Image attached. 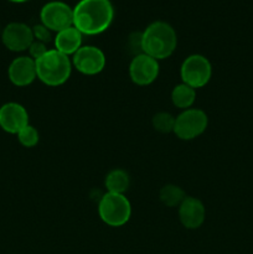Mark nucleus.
I'll use <instances>...</instances> for the list:
<instances>
[{"label":"nucleus","mask_w":253,"mask_h":254,"mask_svg":"<svg viewBox=\"0 0 253 254\" xmlns=\"http://www.w3.org/2000/svg\"><path fill=\"white\" fill-rule=\"evenodd\" d=\"M113 19L114 7L111 0H79L73 7V26L87 36L108 30Z\"/></svg>","instance_id":"nucleus-1"},{"label":"nucleus","mask_w":253,"mask_h":254,"mask_svg":"<svg viewBox=\"0 0 253 254\" xmlns=\"http://www.w3.org/2000/svg\"><path fill=\"white\" fill-rule=\"evenodd\" d=\"M178 47V35L169 22L156 20L141 32V52L156 61L169 59Z\"/></svg>","instance_id":"nucleus-2"},{"label":"nucleus","mask_w":253,"mask_h":254,"mask_svg":"<svg viewBox=\"0 0 253 254\" xmlns=\"http://www.w3.org/2000/svg\"><path fill=\"white\" fill-rule=\"evenodd\" d=\"M37 79L49 87H59L66 83L72 73L71 57L50 49L41 59L36 60Z\"/></svg>","instance_id":"nucleus-3"},{"label":"nucleus","mask_w":253,"mask_h":254,"mask_svg":"<svg viewBox=\"0 0 253 254\" xmlns=\"http://www.w3.org/2000/svg\"><path fill=\"white\" fill-rule=\"evenodd\" d=\"M98 215L109 227H122L131 217V205L126 195L106 192L98 202Z\"/></svg>","instance_id":"nucleus-4"},{"label":"nucleus","mask_w":253,"mask_h":254,"mask_svg":"<svg viewBox=\"0 0 253 254\" xmlns=\"http://www.w3.org/2000/svg\"><path fill=\"white\" fill-rule=\"evenodd\" d=\"M181 82L193 89L202 88L212 77V64L210 60L200 54H192L186 57L180 66Z\"/></svg>","instance_id":"nucleus-5"},{"label":"nucleus","mask_w":253,"mask_h":254,"mask_svg":"<svg viewBox=\"0 0 253 254\" xmlns=\"http://www.w3.org/2000/svg\"><path fill=\"white\" fill-rule=\"evenodd\" d=\"M208 127V117L205 111L200 108H189L181 111L176 117L174 131L180 140H193L206 131Z\"/></svg>","instance_id":"nucleus-6"},{"label":"nucleus","mask_w":253,"mask_h":254,"mask_svg":"<svg viewBox=\"0 0 253 254\" xmlns=\"http://www.w3.org/2000/svg\"><path fill=\"white\" fill-rule=\"evenodd\" d=\"M40 21L52 32L73 26V7L63 1H49L41 7Z\"/></svg>","instance_id":"nucleus-7"},{"label":"nucleus","mask_w":253,"mask_h":254,"mask_svg":"<svg viewBox=\"0 0 253 254\" xmlns=\"http://www.w3.org/2000/svg\"><path fill=\"white\" fill-rule=\"evenodd\" d=\"M72 66L84 76H96L101 73L107 64L104 52L99 47L83 45L71 57Z\"/></svg>","instance_id":"nucleus-8"},{"label":"nucleus","mask_w":253,"mask_h":254,"mask_svg":"<svg viewBox=\"0 0 253 254\" xmlns=\"http://www.w3.org/2000/svg\"><path fill=\"white\" fill-rule=\"evenodd\" d=\"M160 72L159 61L145 54H136L129 64V77L136 86H149L156 81Z\"/></svg>","instance_id":"nucleus-9"},{"label":"nucleus","mask_w":253,"mask_h":254,"mask_svg":"<svg viewBox=\"0 0 253 254\" xmlns=\"http://www.w3.org/2000/svg\"><path fill=\"white\" fill-rule=\"evenodd\" d=\"M1 42L9 51L24 52L27 51L30 45L34 42L32 27L25 22H9L2 29Z\"/></svg>","instance_id":"nucleus-10"},{"label":"nucleus","mask_w":253,"mask_h":254,"mask_svg":"<svg viewBox=\"0 0 253 254\" xmlns=\"http://www.w3.org/2000/svg\"><path fill=\"white\" fill-rule=\"evenodd\" d=\"M29 124V113L22 104L7 102L0 107V128L4 131L16 135Z\"/></svg>","instance_id":"nucleus-11"},{"label":"nucleus","mask_w":253,"mask_h":254,"mask_svg":"<svg viewBox=\"0 0 253 254\" xmlns=\"http://www.w3.org/2000/svg\"><path fill=\"white\" fill-rule=\"evenodd\" d=\"M180 223L186 230H197L206 220V208L202 201L193 196H186L178 207Z\"/></svg>","instance_id":"nucleus-12"},{"label":"nucleus","mask_w":253,"mask_h":254,"mask_svg":"<svg viewBox=\"0 0 253 254\" xmlns=\"http://www.w3.org/2000/svg\"><path fill=\"white\" fill-rule=\"evenodd\" d=\"M7 77L14 86H30L37 78L36 62L30 56H17L7 67Z\"/></svg>","instance_id":"nucleus-13"},{"label":"nucleus","mask_w":253,"mask_h":254,"mask_svg":"<svg viewBox=\"0 0 253 254\" xmlns=\"http://www.w3.org/2000/svg\"><path fill=\"white\" fill-rule=\"evenodd\" d=\"M82 42H83V35L74 26L67 27L62 31L57 32L54 37L55 50L68 57L73 56L83 46Z\"/></svg>","instance_id":"nucleus-14"},{"label":"nucleus","mask_w":253,"mask_h":254,"mask_svg":"<svg viewBox=\"0 0 253 254\" xmlns=\"http://www.w3.org/2000/svg\"><path fill=\"white\" fill-rule=\"evenodd\" d=\"M104 186L107 189V192L126 195L130 186L129 174L123 169H113L104 178Z\"/></svg>","instance_id":"nucleus-15"},{"label":"nucleus","mask_w":253,"mask_h":254,"mask_svg":"<svg viewBox=\"0 0 253 254\" xmlns=\"http://www.w3.org/2000/svg\"><path fill=\"white\" fill-rule=\"evenodd\" d=\"M171 102L176 108L185 111L192 108L196 101V89L185 83H179L171 91Z\"/></svg>","instance_id":"nucleus-16"},{"label":"nucleus","mask_w":253,"mask_h":254,"mask_svg":"<svg viewBox=\"0 0 253 254\" xmlns=\"http://www.w3.org/2000/svg\"><path fill=\"white\" fill-rule=\"evenodd\" d=\"M185 197V191L175 184H166L159 191V198L166 207H179Z\"/></svg>","instance_id":"nucleus-17"},{"label":"nucleus","mask_w":253,"mask_h":254,"mask_svg":"<svg viewBox=\"0 0 253 254\" xmlns=\"http://www.w3.org/2000/svg\"><path fill=\"white\" fill-rule=\"evenodd\" d=\"M175 119L173 114L169 112H159L151 119V124L153 128L156 131L161 134H169L174 131V127H175Z\"/></svg>","instance_id":"nucleus-18"},{"label":"nucleus","mask_w":253,"mask_h":254,"mask_svg":"<svg viewBox=\"0 0 253 254\" xmlns=\"http://www.w3.org/2000/svg\"><path fill=\"white\" fill-rule=\"evenodd\" d=\"M17 140L24 148H34L39 144L40 134L39 130L34 126L29 124L25 128H22L19 133L16 134Z\"/></svg>","instance_id":"nucleus-19"},{"label":"nucleus","mask_w":253,"mask_h":254,"mask_svg":"<svg viewBox=\"0 0 253 254\" xmlns=\"http://www.w3.org/2000/svg\"><path fill=\"white\" fill-rule=\"evenodd\" d=\"M32 35H34V40L40 42H44V44H50V42H54V36H52L51 30L47 29L45 25L36 24L32 26Z\"/></svg>","instance_id":"nucleus-20"},{"label":"nucleus","mask_w":253,"mask_h":254,"mask_svg":"<svg viewBox=\"0 0 253 254\" xmlns=\"http://www.w3.org/2000/svg\"><path fill=\"white\" fill-rule=\"evenodd\" d=\"M49 50L50 49L47 47L46 44L34 40V42L30 45V47H29V50H27V51H29V56L31 57L32 60H35V61H36V60L41 59V57L44 56V55L46 54Z\"/></svg>","instance_id":"nucleus-21"},{"label":"nucleus","mask_w":253,"mask_h":254,"mask_svg":"<svg viewBox=\"0 0 253 254\" xmlns=\"http://www.w3.org/2000/svg\"><path fill=\"white\" fill-rule=\"evenodd\" d=\"M7 1H11V2H16V4H21V2H25V1H29V0H7Z\"/></svg>","instance_id":"nucleus-22"}]
</instances>
